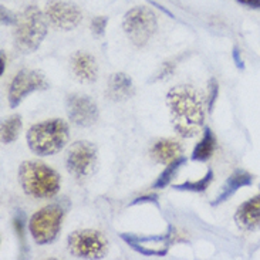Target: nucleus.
I'll use <instances>...</instances> for the list:
<instances>
[{
  "instance_id": "19",
  "label": "nucleus",
  "mask_w": 260,
  "mask_h": 260,
  "mask_svg": "<svg viewBox=\"0 0 260 260\" xmlns=\"http://www.w3.org/2000/svg\"><path fill=\"white\" fill-rule=\"evenodd\" d=\"M21 129V117L20 115H12L9 117L3 125H2V141L3 144H10L17 140Z\"/></svg>"
},
{
  "instance_id": "9",
  "label": "nucleus",
  "mask_w": 260,
  "mask_h": 260,
  "mask_svg": "<svg viewBox=\"0 0 260 260\" xmlns=\"http://www.w3.org/2000/svg\"><path fill=\"white\" fill-rule=\"evenodd\" d=\"M47 88H49V81L46 80L42 71L23 69L16 74V77L9 87V104L12 108H16L28 94L43 91Z\"/></svg>"
},
{
  "instance_id": "4",
  "label": "nucleus",
  "mask_w": 260,
  "mask_h": 260,
  "mask_svg": "<svg viewBox=\"0 0 260 260\" xmlns=\"http://www.w3.org/2000/svg\"><path fill=\"white\" fill-rule=\"evenodd\" d=\"M46 16L35 5L27 6L16 17V31L14 40L21 53H33L40 47V44L47 35Z\"/></svg>"
},
{
  "instance_id": "25",
  "label": "nucleus",
  "mask_w": 260,
  "mask_h": 260,
  "mask_svg": "<svg viewBox=\"0 0 260 260\" xmlns=\"http://www.w3.org/2000/svg\"><path fill=\"white\" fill-rule=\"evenodd\" d=\"M14 229H16V233L20 239L21 246H24V218L21 213L14 219Z\"/></svg>"
},
{
  "instance_id": "13",
  "label": "nucleus",
  "mask_w": 260,
  "mask_h": 260,
  "mask_svg": "<svg viewBox=\"0 0 260 260\" xmlns=\"http://www.w3.org/2000/svg\"><path fill=\"white\" fill-rule=\"evenodd\" d=\"M235 222L243 231H256L260 228V195L247 199L235 213Z\"/></svg>"
},
{
  "instance_id": "14",
  "label": "nucleus",
  "mask_w": 260,
  "mask_h": 260,
  "mask_svg": "<svg viewBox=\"0 0 260 260\" xmlns=\"http://www.w3.org/2000/svg\"><path fill=\"white\" fill-rule=\"evenodd\" d=\"M71 67L74 76L80 80L81 83H94L99 76V66L95 58L84 53V51H78L74 54L71 60Z\"/></svg>"
},
{
  "instance_id": "5",
  "label": "nucleus",
  "mask_w": 260,
  "mask_h": 260,
  "mask_svg": "<svg viewBox=\"0 0 260 260\" xmlns=\"http://www.w3.org/2000/svg\"><path fill=\"white\" fill-rule=\"evenodd\" d=\"M64 218V208L61 204L47 205L37 211L30 218L28 232L37 245H47L60 233Z\"/></svg>"
},
{
  "instance_id": "23",
  "label": "nucleus",
  "mask_w": 260,
  "mask_h": 260,
  "mask_svg": "<svg viewBox=\"0 0 260 260\" xmlns=\"http://www.w3.org/2000/svg\"><path fill=\"white\" fill-rule=\"evenodd\" d=\"M219 95V84L216 81V78H211L209 81V94H208V108H209V113L213 110L215 103L218 100Z\"/></svg>"
},
{
  "instance_id": "7",
  "label": "nucleus",
  "mask_w": 260,
  "mask_h": 260,
  "mask_svg": "<svg viewBox=\"0 0 260 260\" xmlns=\"http://www.w3.org/2000/svg\"><path fill=\"white\" fill-rule=\"evenodd\" d=\"M67 246L73 256L78 259H103L107 253L108 240L99 231H76L67 238Z\"/></svg>"
},
{
  "instance_id": "27",
  "label": "nucleus",
  "mask_w": 260,
  "mask_h": 260,
  "mask_svg": "<svg viewBox=\"0 0 260 260\" xmlns=\"http://www.w3.org/2000/svg\"><path fill=\"white\" fill-rule=\"evenodd\" d=\"M232 58L233 61H235V64H236V67H238L239 70H243V69H245V63H243V60H242V57H240V51L238 47H233Z\"/></svg>"
},
{
  "instance_id": "30",
  "label": "nucleus",
  "mask_w": 260,
  "mask_h": 260,
  "mask_svg": "<svg viewBox=\"0 0 260 260\" xmlns=\"http://www.w3.org/2000/svg\"><path fill=\"white\" fill-rule=\"evenodd\" d=\"M5 69H6V56L2 51V74H5Z\"/></svg>"
},
{
  "instance_id": "20",
  "label": "nucleus",
  "mask_w": 260,
  "mask_h": 260,
  "mask_svg": "<svg viewBox=\"0 0 260 260\" xmlns=\"http://www.w3.org/2000/svg\"><path fill=\"white\" fill-rule=\"evenodd\" d=\"M185 162H186V158H185V156H181V158H178L176 161L168 164L167 168L164 169V172H162L161 175L158 176V179L155 181V189H162V188H165L167 185H169V182L175 178L178 169L181 168Z\"/></svg>"
},
{
  "instance_id": "17",
  "label": "nucleus",
  "mask_w": 260,
  "mask_h": 260,
  "mask_svg": "<svg viewBox=\"0 0 260 260\" xmlns=\"http://www.w3.org/2000/svg\"><path fill=\"white\" fill-rule=\"evenodd\" d=\"M151 156L155 162L168 165L182 156V145L175 140H159L151 149Z\"/></svg>"
},
{
  "instance_id": "8",
  "label": "nucleus",
  "mask_w": 260,
  "mask_h": 260,
  "mask_svg": "<svg viewBox=\"0 0 260 260\" xmlns=\"http://www.w3.org/2000/svg\"><path fill=\"white\" fill-rule=\"evenodd\" d=\"M97 165V148L88 141L74 142L66 156V167L77 181H84L92 175Z\"/></svg>"
},
{
  "instance_id": "28",
  "label": "nucleus",
  "mask_w": 260,
  "mask_h": 260,
  "mask_svg": "<svg viewBox=\"0 0 260 260\" xmlns=\"http://www.w3.org/2000/svg\"><path fill=\"white\" fill-rule=\"evenodd\" d=\"M145 202L158 205V201H156V197H155V195H148V197L137 198L135 201H133V202H131V206H134V205H138V204H145Z\"/></svg>"
},
{
  "instance_id": "15",
  "label": "nucleus",
  "mask_w": 260,
  "mask_h": 260,
  "mask_svg": "<svg viewBox=\"0 0 260 260\" xmlns=\"http://www.w3.org/2000/svg\"><path fill=\"white\" fill-rule=\"evenodd\" d=\"M135 94V87L131 78L125 73H114L108 80L107 97L113 101H124Z\"/></svg>"
},
{
  "instance_id": "1",
  "label": "nucleus",
  "mask_w": 260,
  "mask_h": 260,
  "mask_svg": "<svg viewBox=\"0 0 260 260\" xmlns=\"http://www.w3.org/2000/svg\"><path fill=\"white\" fill-rule=\"evenodd\" d=\"M171 122L182 138L195 137L205 122L204 94L193 85H178L167 94Z\"/></svg>"
},
{
  "instance_id": "21",
  "label": "nucleus",
  "mask_w": 260,
  "mask_h": 260,
  "mask_svg": "<svg viewBox=\"0 0 260 260\" xmlns=\"http://www.w3.org/2000/svg\"><path fill=\"white\" fill-rule=\"evenodd\" d=\"M212 179H213V172H212V169H209L208 172H206V175L202 178V179H199L197 182H183L179 183V185H175L174 188L176 190H189V192H204L209 188V185H211Z\"/></svg>"
},
{
  "instance_id": "3",
  "label": "nucleus",
  "mask_w": 260,
  "mask_h": 260,
  "mask_svg": "<svg viewBox=\"0 0 260 260\" xmlns=\"http://www.w3.org/2000/svg\"><path fill=\"white\" fill-rule=\"evenodd\" d=\"M69 125L60 118L37 122L28 129V148L39 156L56 155L69 142Z\"/></svg>"
},
{
  "instance_id": "29",
  "label": "nucleus",
  "mask_w": 260,
  "mask_h": 260,
  "mask_svg": "<svg viewBox=\"0 0 260 260\" xmlns=\"http://www.w3.org/2000/svg\"><path fill=\"white\" fill-rule=\"evenodd\" d=\"M236 2L250 9H260V0H236Z\"/></svg>"
},
{
  "instance_id": "18",
  "label": "nucleus",
  "mask_w": 260,
  "mask_h": 260,
  "mask_svg": "<svg viewBox=\"0 0 260 260\" xmlns=\"http://www.w3.org/2000/svg\"><path fill=\"white\" fill-rule=\"evenodd\" d=\"M216 149V138L211 128H205L204 135L192 152V159L198 162H205L211 158Z\"/></svg>"
},
{
  "instance_id": "10",
  "label": "nucleus",
  "mask_w": 260,
  "mask_h": 260,
  "mask_svg": "<svg viewBox=\"0 0 260 260\" xmlns=\"http://www.w3.org/2000/svg\"><path fill=\"white\" fill-rule=\"evenodd\" d=\"M44 16L57 30H73L83 20L80 7L70 0H49L46 3Z\"/></svg>"
},
{
  "instance_id": "24",
  "label": "nucleus",
  "mask_w": 260,
  "mask_h": 260,
  "mask_svg": "<svg viewBox=\"0 0 260 260\" xmlns=\"http://www.w3.org/2000/svg\"><path fill=\"white\" fill-rule=\"evenodd\" d=\"M174 70H175V64L171 63V61L165 63L164 66H162L161 71H158V74L155 76L154 81H159V80H164V78L169 77V76L174 73Z\"/></svg>"
},
{
  "instance_id": "22",
  "label": "nucleus",
  "mask_w": 260,
  "mask_h": 260,
  "mask_svg": "<svg viewBox=\"0 0 260 260\" xmlns=\"http://www.w3.org/2000/svg\"><path fill=\"white\" fill-rule=\"evenodd\" d=\"M107 24H108V17L106 16H97L91 21V31L95 37H103L106 33Z\"/></svg>"
},
{
  "instance_id": "2",
  "label": "nucleus",
  "mask_w": 260,
  "mask_h": 260,
  "mask_svg": "<svg viewBox=\"0 0 260 260\" xmlns=\"http://www.w3.org/2000/svg\"><path fill=\"white\" fill-rule=\"evenodd\" d=\"M23 192L36 199H49L60 190V175L53 168L39 161H24L19 169Z\"/></svg>"
},
{
  "instance_id": "6",
  "label": "nucleus",
  "mask_w": 260,
  "mask_h": 260,
  "mask_svg": "<svg viewBox=\"0 0 260 260\" xmlns=\"http://www.w3.org/2000/svg\"><path fill=\"white\" fill-rule=\"evenodd\" d=\"M122 27L134 46L144 47L155 35L158 28V21L155 13L149 7L138 6L125 13Z\"/></svg>"
},
{
  "instance_id": "26",
  "label": "nucleus",
  "mask_w": 260,
  "mask_h": 260,
  "mask_svg": "<svg viewBox=\"0 0 260 260\" xmlns=\"http://www.w3.org/2000/svg\"><path fill=\"white\" fill-rule=\"evenodd\" d=\"M16 17H17V16L12 14L7 9H5V6H2V23H3V24H6V26H9V24H14V23H16Z\"/></svg>"
},
{
  "instance_id": "12",
  "label": "nucleus",
  "mask_w": 260,
  "mask_h": 260,
  "mask_svg": "<svg viewBox=\"0 0 260 260\" xmlns=\"http://www.w3.org/2000/svg\"><path fill=\"white\" fill-rule=\"evenodd\" d=\"M171 238H172L171 232L162 236H148V238L129 235V233L121 235V239L125 240L127 245H129L138 253L145 254V256H165L168 252Z\"/></svg>"
},
{
  "instance_id": "11",
  "label": "nucleus",
  "mask_w": 260,
  "mask_h": 260,
  "mask_svg": "<svg viewBox=\"0 0 260 260\" xmlns=\"http://www.w3.org/2000/svg\"><path fill=\"white\" fill-rule=\"evenodd\" d=\"M67 115L78 127H91L99 120V107L87 95L73 94L67 99Z\"/></svg>"
},
{
  "instance_id": "16",
  "label": "nucleus",
  "mask_w": 260,
  "mask_h": 260,
  "mask_svg": "<svg viewBox=\"0 0 260 260\" xmlns=\"http://www.w3.org/2000/svg\"><path fill=\"white\" fill-rule=\"evenodd\" d=\"M252 183H253V175H250L249 172L243 171V169H238V171H235L232 175L228 178V181L225 182L223 189H222V192L219 193V197L212 202V205H213V206H216V205L225 202V201H228V199L232 197V195H235L240 188L250 186Z\"/></svg>"
}]
</instances>
